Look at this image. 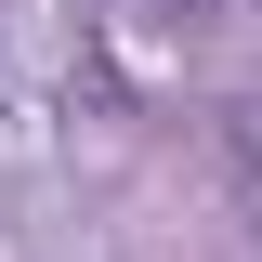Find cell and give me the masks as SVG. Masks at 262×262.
I'll use <instances>...</instances> for the list:
<instances>
[{
	"label": "cell",
	"instance_id": "obj_1",
	"mask_svg": "<svg viewBox=\"0 0 262 262\" xmlns=\"http://www.w3.org/2000/svg\"><path fill=\"white\" fill-rule=\"evenodd\" d=\"M144 13H170V27H223L236 0H144Z\"/></svg>",
	"mask_w": 262,
	"mask_h": 262
},
{
	"label": "cell",
	"instance_id": "obj_2",
	"mask_svg": "<svg viewBox=\"0 0 262 262\" xmlns=\"http://www.w3.org/2000/svg\"><path fill=\"white\" fill-rule=\"evenodd\" d=\"M236 196H249V249H262V158H249V170H236Z\"/></svg>",
	"mask_w": 262,
	"mask_h": 262
}]
</instances>
